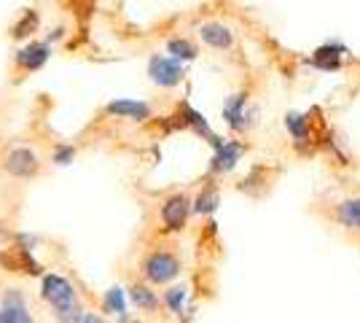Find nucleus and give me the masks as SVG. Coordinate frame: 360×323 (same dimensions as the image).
I'll use <instances>...</instances> for the list:
<instances>
[{
  "label": "nucleus",
  "instance_id": "nucleus-1",
  "mask_svg": "<svg viewBox=\"0 0 360 323\" xmlns=\"http://www.w3.org/2000/svg\"><path fill=\"white\" fill-rule=\"evenodd\" d=\"M41 299L54 310L57 321L78 323V315L84 312L81 302H78V293H75V286L68 277L57 275V272L44 275V280H41Z\"/></svg>",
  "mask_w": 360,
  "mask_h": 323
},
{
  "label": "nucleus",
  "instance_id": "nucleus-2",
  "mask_svg": "<svg viewBox=\"0 0 360 323\" xmlns=\"http://www.w3.org/2000/svg\"><path fill=\"white\" fill-rule=\"evenodd\" d=\"M140 272L150 286H169L172 280H178L183 272V264L175 253L169 251H150L148 256L140 262Z\"/></svg>",
  "mask_w": 360,
  "mask_h": 323
},
{
  "label": "nucleus",
  "instance_id": "nucleus-3",
  "mask_svg": "<svg viewBox=\"0 0 360 323\" xmlns=\"http://www.w3.org/2000/svg\"><path fill=\"white\" fill-rule=\"evenodd\" d=\"M148 78L159 89H175L186 78V65L169 54H150L148 57Z\"/></svg>",
  "mask_w": 360,
  "mask_h": 323
},
{
  "label": "nucleus",
  "instance_id": "nucleus-4",
  "mask_svg": "<svg viewBox=\"0 0 360 323\" xmlns=\"http://www.w3.org/2000/svg\"><path fill=\"white\" fill-rule=\"evenodd\" d=\"M194 213V200L188 194H169L162 208H159V218L165 224V232H183L188 224V215Z\"/></svg>",
  "mask_w": 360,
  "mask_h": 323
},
{
  "label": "nucleus",
  "instance_id": "nucleus-5",
  "mask_svg": "<svg viewBox=\"0 0 360 323\" xmlns=\"http://www.w3.org/2000/svg\"><path fill=\"white\" fill-rule=\"evenodd\" d=\"M3 170L8 175H14V178L27 181V178H35L41 172V156L35 154L32 148H27V146H16L3 159Z\"/></svg>",
  "mask_w": 360,
  "mask_h": 323
},
{
  "label": "nucleus",
  "instance_id": "nucleus-6",
  "mask_svg": "<svg viewBox=\"0 0 360 323\" xmlns=\"http://www.w3.org/2000/svg\"><path fill=\"white\" fill-rule=\"evenodd\" d=\"M255 110H248V94L237 92L226 97L224 103V122L229 124L231 132H245L255 124Z\"/></svg>",
  "mask_w": 360,
  "mask_h": 323
},
{
  "label": "nucleus",
  "instance_id": "nucleus-7",
  "mask_svg": "<svg viewBox=\"0 0 360 323\" xmlns=\"http://www.w3.org/2000/svg\"><path fill=\"white\" fill-rule=\"evenodd\" d=\"M105 113L113 119H124V122H148L153 116V108L146 100H132V97H119V100H110L105 106Z\"/></svg>",
  "mask_w": 360,
  "mask_h": 323
},
{
  "label": "nucleus",
  "instance_id": "nucleus-8",
  "mask_svg": "<svg viewBox=\"0 0 360 323\" xmlns=\"http://www.w3.org/2000/svg\"><path fill=\"white\" fill-rule=\"evenodd\" d=\"M242 154H245V146H242L240 140H224L218 148H212L210 175H229L231 170L240 165Z\"/></svg>",
  "mask_w": 360,
  "mask_h": 323
},
{
  "label": "nucleus",
  "instance_id": "nucleus-9",
  "mask_svg": "<svg viewBox=\"0 0 360 323\" xmlns=\"http://www.w3.org/2000/svg\"><path fill=\"white\" fill-rule=\"evenodd\" d=\"M196 32H199L202 44L215 49V51H229V49H234V44H237L234 30L229 25H224V22H215V19L212 22H202Z\"/></svg>",
  "mask_w": 360,
  "mask_h": 323
},
{
  "label": "nucleus",
  "instance_id": "nucleus-10",
  "mask_svg": "<svg viewBox=\"0 0 360 323\" xmlns=\"http://www.w3.org/2000/svg\"><path fill=\"white\" fill-rule=\"evenodd\" d=\"M51 57V44L49 41H30L27 46H22L16 51V68L19 70H25V73H35V70H41L46 62Z\"/></svg>",
  "mask_w": 360,
  "mask_h": 323
},
{
  "label": "nucleus",
  "instance_id": "nucleus-11",
  "mask_svg": "<svg viewBox=\"0 0 360 323\" xmlns=\"http://www.w3.org/2000/svg\"><path fill=\"white\" fill-rule=\"evenodd\" d=\"M0 323H32L30 308L19 289H8L0 302Z\"/></svg>",
  "mask_w": 360,
  "mask_h": 323
},
{
  "label": "nucleus",
  "instance_id": "nucleus-12",
  "mask_svg": "<svg viewBox=\"0 0 360 323\" xmlns=\"http://www.w3.org/2000/svg\"><path fill=\"white\" fill-rule=\"evenodd\" d=\"M180 124H183V127H188L191 132H196L199 138L207 140L212 148H218V146L224 143V138H218V135H215V132L210 129L207 119H205L199 110H194V108L188 106V103H183V106H180Z\"/></svg>",
  "mask_w": 360,
  "mask_h": 323
},
{
  "label": "nucleus",
  "instance_id": "nucleus-13",
  "mask_svg": "<svg viewBox=\"0 0 360 323\" xmlns=\"http://www.w3.org/2000/svg\"><path fill=\"white\" fill-rule=\"evenodd\" d=\"M333 221L345 232L360 234V197H345L333 205Z\"/></svg>",
  "mask_w": 360,
  "mask_h": 323
},
{
  "label": "nucleus",
  "instance_id": "nucleus-14",
  "mask_svg": "<svg viewBox=\"0 0 360 323\" xmlns=\"http://www.w3.org/2000/svg\"><path fill=\"white\" fill-rule=\"evenodd\" d=\"M347 54V46L339 41H328L320 49H315V57H309V65H315L320 70H342V57Z\"/></svg>",
  "mask_w": 360,
  "mask_h": 323
},
{
  "label": "nucleus",
  "instance_id": "nucleus-15",
  "mask_svg": "<svg viewBox=\"0 0 360 323\" xmlns=\"http://www.w3.org/2000/svg\"><path fill=\"white\" fill-rule=\"evenodd\" d=\"M129 299H132V305L137 310H143V312H156L159 305H162V299H159V293L150 289V283H135L132 289H129Z\"/></svg>",
  "mask_w": 360,
  "mask_h": 323
},
{
  "label": "nucleus",
  "instance_id": "nucleus-16",
  "mask_svg": "<svg viewBox=\"0 0 360 323\" xmlns=\"http://www.w3.org/2000/svg\"><path fill=\"white\" fill-rule=\"evenodd\" d=\"M285 129L288 135L296 140V146H304V143H309L312 138V129H309V119L304 116V113H288L285 116Z\"/></svg>",
  "mask_w": 360,
  "mask_h": 323
},
{
  "label": "nucleus",
  "instance_id": "nucleus-17",
  "mask_svg": "<svg viewBox=\"0 0 360 323\" xmlns=\"http://www.w3.org/2000/svg\"><path fill=\"white\" fill-rule=\"evenodd\" d=\"M103 310L110 312V315H119L121 321H129V315H127V293H124L121 286L108 289L105 296H103Z\"/></svg>",
  "mask_w": 360,
  "mask_h": 323
},
{
  "label": "nucleus",
  "instance_id": "nucleus-18",
  "mask_svg": "<svg viewBox=\"0 0 360 323\" xmlns=\"http://www.w3.org/2000/svg\"><path fill=\"white\" fill-rule=\"evenodd\" d=\"M218 205H221L218 189H215V186H205V189L199 191V197L194 200V213L196 215H212L215 210H218Z\"/></svg>",
  "mask_w": 360,
  "mask_h": 323
},
{
  "label": "nucleus",
  "instance_id": "nucleus-19",
  "mask_svg": "<svg viewBox=\"0 0 360 323\" xmlns=\"http://www.w3.org/2000/svg\"><path fill=\"white\" fill-rule=\"evenodd\" d=\"M186 299H188V286H172L167 289L165 296H162V305H165L172 315H183L186 312Z\"/></svg>",
  "mask_w": 360,
  "mask_h": 323
},
{
  "label": "nucleus",
  "instance_id": "nucleus-20",
  "mask_svg": "<svg viewBox=\"0 0 360 323\" xmlns=\"http://www.w3.org/2000/svg\"><path fill=\"white\" fill-rule=\"evenodd\" d=\"M167 54L180 62H194L199 57V49L188 38H172V41H167Z\"/></svg>",
  "mask_w": 360,
  "mask_h": 323
},
{
  "label": "nucleus",
  "instance_id": "nucleus-21",
  "mask_svg": "<svg viewBox=\"0 0 360 323\" xmlns=\"http://www.w3.org/2000/svg\"><path fill=\"white\" fill-rule=\"evenodd\" d=\"M35 27H38V14H35V11H27V14L22 16V22L14 27V38H25V35H30Z\"/></svg>",
  "mask_w": 360,
  "mask_h": 323
},
{
  "label": "nucleus",
  "instance_id": "nucleus-22",
  "mask_svg": "<svg viewBox=\"0 0 360 323\" xmlns=\"http://www.w3.org/2000/svg\"><path fill=\"white\" fill-rule=\"evenodd\" d=\"M73 159H75V148L73 146H65V143L57 146V148H54V154H51V162H54L57 167H68Z\"/></svg>",
  "mask_w": 360,
  "mask_h": 323
}]
</instances>
